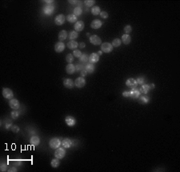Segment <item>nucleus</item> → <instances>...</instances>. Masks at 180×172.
<instances>
[{
	"label": "nucleus",
	"instance_id": "f257e3e1",
	"mask_svg": "<svg viewBox=\"0 0 180 172\" xmlns=\"http://www.w3.org/2000/svg\"><path fill=\"white\" fill-rule=\"evenodd\" d=\"M60 145H62V142L60 141L59 138H51L50 142H49V146H50V147L52 149L59 148Z\"/></svg>",
	"mask_w": 180,
	"mask_h": 172
},
{
	"label": "nucleus",
	"instance_id": "f03ea898",
	"mask_svg": "<svg viewBox=\"0 0 180 172\" xmlns=\"http://www.w3.org/2000/svg\"><path fill=\"white\" fill-rule=\"evenodd\" d=\"M3 96L7 99H14V93L10 88H3Z\"/></svg>",
	"mask_w": 180,
	"mask_h": 172
},
{
	"label": "nucleus",
	"instance_id": "7ed1b4c3",
	"mask_svg": "<svg viewBox=\"0 0 180 172\" xmlns=\"http://www.w3.org/2000/svg\"><path fill=\"white\" fill-rule=\"evenodd\" d=\"M114 47L112 46L111 43H103L101 44V51L104 53H110L113 51Z\"/></svg>",
	"mask_w": 180,
	"mask_h": 172
},
{
	"label": "nucleus",
	"instance_id": "20e7f679",
	"mask_svg": "<svg viewBox=\"0 0 180 172\" xmlns=\"http://www.w3.org/2000/svg\"><path fill=\"white\" fill-rule=\"evenodd\" d=\"M66 17H65V15H63V14H60L59 15H57L56 17L55 18V23L56 25L58 26H62L63 24L65 23L66 21Z\"/></svg>",
	"mask_w": 180,
	"mask_h": 172
},
{
	"label": "nucleus",
	"instance_id": "39448f33",
	"mask_svg": "<svg viewBox=\"0 0 180 172\" xmlns=\"http://www.w3.org/2000/svg\"><path fill=\"white\" fill-rule=\"evenodd\" d=\"M65 154H66V150H65L63 148H57L56 150L55 151V156L59 158V159H61V158H63Z\"/></svg>",
	"mask_w": 180,
	"mask_h": 172
},
{
	"label": "nucleus",
	"instance_id": "423d86ee",
	"mask_svg": "<svg viewBox=\"0 0 180 172\" xmlns=\"http://www.w3.org/2000/svg\"><path fill=\"white\" fill-rule=\"evenodd\" d=\"M90 42H91V43H92L93 45H95V46H98V45L102 44L101 39L98 35H91V37H90Z\"/></svg>",
	"mask_w": 180,
	"mask_h": 172
},
{
	"label": "nucleus",
	"instance_id": "0eeeda50",
	"mask_svg": "<svg viewBox=\"0 0 180 172\" xmlns=\"http://www.w3.org/2000/svg\"><path fill=\"white\" fill-rule=\"evenodd\" d=\"M126 85L128 87L131 88V89H134V88H136L137 86H138V83L136 82V79H133V78H130L127 80L126 81Z\"/></svg>",
	"mask_w": 180,
	"mask_h": 172
},
{
	"label": "nucleus",
	"instance_id": "6e6552de",
	"mask_svg": "<svg viewBox=\"0 0 180 172\" xmlns=\"http://www.w3.org/2000/svg\"><path fill=\"white\" fill-rule=\"evenodd\" d=\"M9 106L11 109L18 110L20 107V103L18 99H10V101H9Z\"/></svg>",
	"mask_w": 180,
	"mask_h": 172
},
{
	"label": "nucleus",
	"instance_id": "1a4fd4ad",
	"mask_svg": "<svg viewBox=\"0 0 180 172\" xmlns=\"http://www.w3.org/2000/svg\"><path fill=\"white\" fill-rule=\"evenodd\" d=\"M75 85L78 88H82L84 86L86 85V80L84 79L83 77H79L77 78L75 81Z\"/></svg>",
	"mask_w": 180,
	"mask_h": 172
},
{
	"label": "nucleus",
	"instance_id": "9d476101",
	"mask_svg": "<svg viewBox=\"0 0 180 172\" xmlns=\"http://www.w3.org/2000/svg\"><path fill=\"white\" fill-rule=\"evenodd\" d=\"M54 9L55 7L53 5H47L43 7V13L46 15H51L54 13Z\"/></svg>",
	"mask_w": 180,
	"mask_h": 172
},
{
	"label": "nucleus",
	"instance_id": "9b49d317",
	"mask_svg": "<svg viewBox=\"0 0 180 172\" xmlns=\"http://www.w3.org/2000/svg\"><path fill=\"white\" fill-rule=\"evenodd\" d=\"M63 85L66 88L68 89H72L75 86V82L71 79H65L63 80Z\"/></svg>",
	"mask_w": 180,
	"mask_h": 172
},
{
	"label": "nucleus",
	"instance_id": "f8f14e48",
	"mask_svg": "<svg viewBox=\"0 0 180 172\" xmlns=\"http://www.w3.org/2000/svg\"><path fill=\"white\" fill-rule=\"evenodd\" d=\"M140 94L141 93L139 91V90L137 87L134 88V89H131V91H130V97L131 98V99H138V98L140 96Z\"/></svg>",
	"mask_w": 180,
	"mask_h": 172
},
{
	"label": "nucleus",
	"instance_id": "ddd939ff",
	"mask_svg": "<svg viewBox=\"0 0 180 172\" xmlns=\"http://www.w3.org/2000/svg\"><path fill=\"white\" fill-rule=\"evenodd\" d=\"M103 26V23H102L99 19H95V20H93L91 24V27L92 28V29H99V28Z\"/></svg>",
	"mask_w": 180,
	"mask_h": 172
},
{
	"label": "nucleus",
	"instance_id": "4468645a",
	"mask_svg": "<svg viewBox=\"0 0 180 172\" xmlns=\"http://www.w3.org/2000/svg\"><path fill=\"white\" fill-rule=\"evenodd\" d=\"M65 122H66L67 125L69 126H75V123H76L75 118L73 116H67L66 118H65Z\"/></svg>",
	"mask_w": 180,
	"mask_h": 172
},
{
	"label": "nucleus",
	"instance_id": "2eb2a0df",
	"mask_svg": "<svg viewBox=\"0 0 180 172\" xmlns=\"http://www.w3.org/2000/svg\"><path fill=\"white\" fill-rule=\"evenodd\" d=\"M65 49V44L63 42H59L55 45V51L57 53H61L64 51Z\"/></svg>",
	"mask_w": 180,
	"mask_h": 172
},
{
	"label": "nucleus",
	"instance_id": "dca6fc26",
	"mask_svg": "<svg viewBox=\"0 0 180 172\" xmlns=\"http://www.w3.org/2000/svg\"><path fill=\"white\" fill-rule=\"evenodd\" d=\"M84 27H85V24H84V23L83 21H78V22L75 23V27H75V31L80 32V31H82L84 29Z\"/></svg>",
	"mask_w": 180,
	"mask_h": 172
},
{
	"label": "nucleus",
	"instance_id": "f3484780",
	"mask_svg": "<svg viewBox=\"0 0 180 172\" xmlns=\"http://www.w3.org/2000/svg\"><path fill=\"white\" fill-rule=\"evenodd\" d=\"M99 60V55L97 54V53H92L91 55V56L89 57V62L91 63H98Z\"/></svg>",
	"mask_w": 180,
	"mask_h": 172
},
{
	"label": "nucleus",
	"instance_id": "a211bd4d",
	"mask_svg": "<svg viewBox=\"0 0 180 172\" xmlns=\"http://www.w3.org/2000/svg\"><path fill=\"white\" fill-rule=\"evenodd\" d=\"M66 71L67 74H69V75H72V74H74L76 71L75 66L73 65L72 63H69L66 67Z\"/></svg>",
	"mask_w": 180,
	"mask_h": 172
},
{
	"label": "nucleus",
	"instance_id": "6ab92c4d",
	"mask_svg": "<svg viewBox=\"0 0 180 172\" xmlns=\"http://www.w3.org/2000/svg\"><path fill=\"white\" fill-rule=\"evenodd\" d=\"M67 46L69 49H71V50H76V48L78 47V46H79V44H78L77 42H75V41H69V42L67 43Z\"/></svg>",
	"mask_w": 180,
	"mask_h": 172
},
{
	"label": "nucleus",
	"instance_id": "aec40b11",
	"mask_svg": "<svg viewBox=\"0 0 180 172\" xmlns=\"http://www.w3.org/2000/svg\"><path fill=\"white\" fill-rule=\"evenodd\" d=\"M59 40L60 42H62V41H64L66 39L67 37H68V35H67V32L65 31V30H63L61 31L59 33Z\"/></svg>",
	"mask_w": 180,
	"mask_h": 172
},
{
	"label": "nucleus",
	"instance_id": "412c9836",
	"mask_svg": "<svg viewBox=\"0 0 180 172\" xmlns=\"http://www.w3.org/2000/svg\"><path fill=\"white\" fill-rule=\"evenodd\" d=\"M62 146L64 148H70L72 146V141L69 138H65L62 141Z\"/></svg>",
	"mask_w": 180,
	"mask_h": 172
},
{
	"label": "nucleus",
	"instance_id": "4be33fe9",
	"mask_svg": "<svg viewBox=\"0 0 180 172\" xmlns=\"http://www.w3.org/2000/svg\"><path fill=\"white\" fill-rule=\"evenodd\" d=\"M122 42L125 45H128L130 43V42H131V38H130V36L129 35L125 34L122 36Z\"/></svg>",
	"mask_w": 180,
	"mask_h": 172
},
{
	"label": "nucleus",
	"instance_id": "5701e85b",
	"mask_svg": "<svg viewBox=\"0 0 180 172\" xmlns=\"http://www.w3.org/2000/svg\"><path fill=\"white\" fill-rule=\"evenodd\" d=\"M30 142L31 145L37 146L40 143V138L38 136H32L30 139Z\"/></svg>",
	"mask_w": 180,
	"mask_h": 172
},
{
	"label": "nucleus",
	"instance_id": "b1692460",
	"mask_svg": "<svg viewBox=\"0 0 180 172\" xmlns=\"http://www.w3.org/2000/svg\"><path fill=\"white\" fill-rule=\"evenodd\" d=\"M138 99V102H139V103H141V104H146V103H148L149 101H150L149 98L146 95L139 96Z\"/></svg>",
	"mask_w": 180,
	"mask_h": 172
},
{
	"label": "nucleus",
	"instance_id": "393cba45",
	"mask_svg": "<svg viewBox=\"0 0 180 172\" xmlns=\"http://www.w3.org/2000/svg\"><path fill=\"white\" fill-rule=\"evenodd\" d=\"M142 87H140V90L139 91L140 93H143V94H147L148 91L150 90V85L148 84H143V85H141Z\"/></svg>",
	"mask_w": 180,
	"mask_h": 172
},
{
	"label": "nucleus",
	"instance_id": "a878e982",
	"mask_svg": "<svg viewBox=\"0 0 180 172\" xmlns=\"http://www.w3.org/2000/svg\"><path fill=\"white\" fill-rule=\"evenodd\" d=\"M85 69L88 73L91 74V73H93L94 71H95V65H94L93 63H87V65H86Z\"/></svg>",
	"mask_w": 180,
	"mask_h": 172
},
{
	"label": "nucleus",
	"instance_id": "bb28decb",
	"mask_svg": "<svg viewBox=\"0 0 180 172\" xmlns=\"http://www.w3.org/2000/svg\"><path fill=\"white\" fill-rule=\"evenodd\" d=\"M78 37H79V34H78V32L75 31H71L70 34H69V35H68V38H69V39H70V41L76 39Z\"/></svg>",
	"mask_w": 180,
	"mask_h": 172
},
{
	"label": "nucleus",
	"instance_id": "cd10ccee",
	"mask_svg": "<svg viewBox=\"0 0 180 172\" xmlns=\"http://www.w3.org/2000/svg\"><path fill=\"white\" fill-rule=\"evenodd\" d=\"M67 20L71 23H76L77 22V17L74 14H71V15H69L67 16Z\"/></svg>",
	"mask_w": 180,
	"mask_h": 172
},
{
	"label": "nucleus",
	"instance_id": "c85d7f7f",
	"mask_svg": "<svg viewBox=\"0 0 180 172\" xmlns=\"http://www.w3.org/2000/svg\"><path fill=\"white\" fill-rule=\"evenodd\" d=\"M60 165V162H59V158H54L52 159L51 162V166L53 167V168H57V167H59Z\"/></svg>",
	"mask_w": 180,
	"mask_h": 172
},
{
	"label": "nucleus",
	"instance_id": "c756f323",
	"mask_svg": "<svg viewBox=\"0 0 180 172\" xmlns=\"http://www.w3.org/2000/svg\"><path fill=\"white\" fill-rule=\"evenodd\" d=\"M91 13L92 15H100L101 13V10H100V7H93L92 9H91Z\"/></svg>",
	"mask_w": 180,
	"mask_h": 172
},
{
	"label": "nucleus",
	"instance_id": "7c9ffc66",
	"mask_svg": "<svg viewBox=\"0 0 180 172\" xmlns=\"http://www.w3.org/2000/svg\"><path fill=\"white\" fill-rule=\"evenodd\" d=\"M121 43H122V40L120 39H114L113 41H112V46L114 47H118L121 45Z\"/></svg>",
	"mask_w": 180,
	"mask_h": 172
},
{
	"label": "nucleus",
	"instance_id": "2f4dec72",
	"mask_svg": "<svg viewBox=\"0 0 180 172\" xmlns=\"http://www.w3.org/2000/svg\"><path fill=\"white\" fill-rule=\"evenodd\" d=\"M83 13V10H82V8L80 7H77L75 8V10H74V15H75L76 17L77 16H79L82 15Z\"/></svg>",
	"mask_w": 180,
	"mask_h": 172
},
{
	"label": "nucleus",
	"instance_id": "473e14b6",
	"mask_svg": "<svg viewBox=\"0 0 180 172\" xmlns=\"http://www.w3.org/2000/svg\"><path fill=\"white\" fill-rule=\"evenodd\" d=\"M19 114H20V113H19V111H17V110H14L13 111L11 112V116L12 118H13V119H16V118H19Z\"/></svg>",
	"mask_w": 180,
	"mask_h": 172
},
{
	"label": "nucleus",
	"instance_id": "72a5a7b5",
	"mask_svg": "<svg viewBox=\"0 0 180 172\" xmlns=\"http://www.w3.org/2000/svg\"><path fill=\"white\" fill-rule=\"evenodd\" d=\"M79 60L81 61L82 63H86L87 62V61L89 60V57L87 56V55H86V54H83L81 55V57L79 58Z\"/></svg>",
	"mask_w": 180,
	"mask_h": 172
},
{
	"label": "nucleus",
	"instance_id": "f704fd0d",
	"mask_svg": "<svg viewBox=\"0 0 180 172\" xmlns=\"http://www.w3.org/2000/svg\"><path fill=\"white\" fill-rule=\"evenodd\" d=\"M74 55L73 54H68L67 56H66V61L68 63H72V62L74 61Z\"/></svg>",
	"mask_w": 180,
	"mask_h": 172
},
{
	"label": "nucleus",
	"instance_id": "c9c22d12",
	"mask_svg": "<svg viewBox=\"0 0 180 172\" xmlns=\"http://www.w3.org/2000/svg\"><path fill=\"white\" fill-rule=\"evenodd\" d=\"M95 3V1H94V0H86V1L84 2L85 6L87 7H92Z\"/></svg>",
	"mask_w": 180,
	"mask_h": 172
},
{
	"label": "nucleus",
	"instance_id": "e433bc0d",
	"mask_svg": "<svg viewBox=\"0 0 180 172\" xmlns=\"http://www.w3.org/2000/svg\"><path fill=\"white\" fill-rule=\"evenodd\" d=\"M123 31H124V32H125L126 35H129L130 32L132 31V27H131V26H130V25H126V26L124 27Z\"/></svg>",
	"mask_w": 180,
	"mask_h": 172
},
{
	"label": "nucleus",
	"instance_id": "4c0bfd02",
	"mask_svg": "<svg viewBox=\"0 0 180 172\" xmlns=\"http://www.w3.org/2000/svg\"><path fill=\"white\" fill-rule=\"evenodd\" d=\"M82 55H83V54H82L81 51H79V50H75V51H74V52H73L74 57H76V58H80Z\"/></svg>",
	"mask_w": 180,
	"mask_h": 172
},
{
	"label": "nucleus",
	"instance_id": "58836bf2",
	"mask_svg": "<svg viewBox=\"0 0 180 172\" xmlns=\"http://www.w3.org/2000/svg\"><path fill=\"white\" fill-rule=\"evenodd\" d=\"M84 65L83 63H79V64H77L76 66H75V69H76V71H83L84 68Z\"/></svg>",
	"mask_w": 180,
	"mask_h": 172
},
{
	"label": "nucleus",
	"instance_id": "ea45409f",
	"mask_svg": "<svg viewBox=\"0 0 180 172\" xmlns=\"http://www.w3.org/2000/svg\"><path fill=\"white\" fill-rule=\"evenodd\" d=\"M136 82L138 84H140V85H143L144 83H145V80H144V78L143 77H138V79H136Z\"/></svg>",
	"mask_w": 180,
	"mask_h": 172
},
{
	"label": "nucleus",
	"instance_id": "a19ab883",
	"mask_svg": "<svg viewBox=\"0 0 180 172\" xmlns=\"http://www.w3.org/2000/svg\"><path fill=\"white\" fill-rule=\"evenodd\" d=\"M11 130L14 133H18L20 130V128L19 127V126H17V125H13L11 126Z\"/></svg>",
	"mask_w": 180,
	"mask_h": 172
},
{
	"label": "nucleus",
	"instance_id": "79ce46f5",
	"mask_svg": "<svg viewBox=\"0 0 180 172\" xmlns=\"http://www.w3.org/2000/svg\"><path fill=\"white\" fill-rule=\"evenodd\" d=\"M100 16L103 19H107L108 18V13L107 12H106V11H102L101 13H100Z\"/></svg>",
	"mask_w": 180,
	"mask_h": 172
},
{
	"label": "nucleus",
	"instance_id": "37998d69",
	"mask_svg": "<svg viewBox=\"0 0 180 172\" xmlns=\"http://www.w3.org/2000/svg\"><path fill=\"white\" fill-rule=\"evenodd\" d=\"M7 169V166L6 163H2L1 164V171H6Z\"/></svg>",
	"mask_w": 180,
	"mask_h": 172
},
{
	"label": "nucleus",
	"instance_id": "c03bdc74",
	"mask_svg": "<svg viewBox=\"0 0 180 172\" xmlns=\"http://www.w3.org/2000/svg\"><path fill=\"white\" fill-rule=\"evenodd\" d=\"M87 71H86V69H83V71H81V74H80V75H81V77H85L86 75H87Z\"/></svg>",
	"mask_w": 180,
	"mask_h": 172
},
{
	"label": "nucleus",
	"instance_id": "a18cd8bd",
	"mask_svg": "<svg viewBox=\"0 0 180 172\" xmlns=\"http://www.w3.org/2000/svg\"><path fill=\"white\" fill-rule=\"evenodd\" d=\"M122 96L125 97V98H129L130 97V92L129 91H124L123 93H122Z\"/></svg>",
	"mask_w": 180,
	"mask_h": 172
},
{
	"label": "nucleus",
	"instance_id": "49530a36",
	"mask_svg": "<svg viewBox=\"0 0 180 172\" xmlns=\"http://www.w3.org/2000/svg\"><path fill=\"white\" fill-rule=\"evenodd\" d=\"M13 126V125H12V123L10 122L9 123H7V124H6V126H5V127H6V129L8 130V129H9V128L11 127V126Z\"/></svg>",
	"mask_w": 180,
	"mask_h": 172
},
{
	"label": "nucleus",
	"instance_id": "de8ad7c7",
	"mask_svg": "<svg viewBox=\"0 0 180 172\" xmlns=\"http://www.w3.org/2000/svg\"><path fill=\"white\" fill-rule=\"evenodd\" d=\"M85 46H86V44H85L84 43H81L79 44V47H80V48H84V47H85Z\"/></svg>",
	"mask_w": 180,
	"mask_h": 172
},
{
	"label": "nucleus",
	"instance_id": "09e8293b",
	"mask_svg": "<svg viewBox=\"0 0 180 172\" xmlns=\"http://www.w3.org/2000/svg\"><path fill=\"white\" fill-rule=\"evenodd\" d=\"M9 171H17V170H16L15 167H11V168L9 170Z\"/></svg>",
	"mask_w": 180,
	"mask_h": 172
},
{
	"label": "nucleus",
	"instance_id": "8fccbe9b",
	"mask_svg": "<svg viewBox=\"0 0 180 172\" xmlns=\"http://www.w3.org/2000/svg\"><path fill=\"white\" fill-rule=\"evenodd\" d=\"M69 3H72V4H75V3H78V1H71V0H69Z\"/></svg>",
	"mask_w": 180,
	"mask_h": 172
},
{
	"label": "nucleus",
	"instance_id": "3c124183",
	"mask_svg": "<svg viewBox=\"0 0 180 172\" xmlns=\"http://www.w3.org/2000/svg\"><path fill=\"white\" fill-rule=\"evenodd\" d=\"M44 2L47 3H53V1H47V0H46V1H44Z\"/></svg>",
	"mask_w": 180,
	"mask_h": 172
},
{
	"label": "nucleus",
	"instance_id": "603ef678",
	"mask_svg": "<svg viewBox=\"0 0 180 172\" xmlns=\"http://www.w3.org/2000/svg\"><path fill=\"white\" fill-rule=\"evenodd\" d=\"M102 54H103V51H99V52H98V55H101Z\"/></svg>",
	"mask_w": 180,
	"mask_h": 172
},
{
	"label": "nucleus",
	"instance_id": "864d4df0",
	"mask_svg": "<svg viewBox=\"0 0 180 172\" xmlns=\"http://www.w3.org/2000/svg\"><path fill=\"white\" fill-rule=\"evenodd\" d=\"M150 88H154V84H151V85H150Z\"/></svg>",
	"mask_w": 180,
	"mask_h": 172
}]
</instances>
